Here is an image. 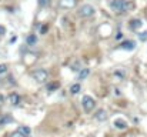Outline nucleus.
Here are the masks:
<instances>
[{
    "mask_svg": "<svg viewBox=\"0 0 147 137\" xmlns=\"http://www.w3.org/2000/svg\"><path fill=\"white\" fill-rule=\"evenodd\" d=\"M110 7L116 13H124V11H129V10L134 9V3L129 1V0H111Z\"/></svg>",
    "mask_w": 147,
    "mask_h": 137,
    "instance_id": "1",
    "label": "nucleus"
},
{
    "mask_svg": "<svg viewBox=\"0 0 147 137\" xmlns=\"http://www.w3.org/2000/svg\"><path fill=\"white\" fill-rule=\"evenodd\" d=\"M82 106H83V109H84L87 113H90V111L94 109L96 101H94V99H93V97H90V96H84V97H83V100H82Z\"/></svg>",
    "mask_w": 147,
    "mask_h": 137,
    "instance_id": "2",
    "label": "nucleus"
},
{
    "mask_svg": "<svg viewBox=\"0 0 147 137\" xmlns=\"http://www.w3.org/2000/svg\"><path fill=\"white\" fill-rule=\"evenodd\" d=\"M94 7L93 6H90V4H83L82 7H80V10H79V16L80 17H90V16H93L94 14Z\"/></svg>",
    "mask_w": 147,
    "mask_h": 137,
    "instance_id": "3",
    "label": "nucleus"
},
{
    "mask_svg": "<svg viewBox=\"0 0 147 137\" xmlns=\"http://www.w3.org/2000/svg\"><path fill=\"white\" fill-rule=\"evenodd\" d=\"M33 79L36 82H39V83H43V82H46L49 79V73L46 70H43V69H39V70H36L33 73Z\"/></svg>",
    "mask_w": 147,
    "mask_h": 137,
    "instance_id": "4",
    "label": "nucleus"
},
{
    "mask_svg": "<svg viewBox=\"0 0 147 137\" xmlns=\"http://www.w3.org/2000/svg\"><path fill=\"white\" fill-rule=\"evenodd\" d=\"M120 49L131 51V50H134V49H136V43H134L133 40H126V42H123V43L120 45Z\"/></svg>",
    "mask_w": 147,
    "mask_h": 137,
    "instance_id": "5",
    "label": "nucleus"
},
{
    "mask_svg": "<svg viewBox=\"0 0 147 137\" xmlns=\"http://www.w3.org/2000/svg\"><path fill=\"white\" fill-rule=\"evenodd\" d=\"M76 4H77V0H60L59 1V6L60 7H66V9L74 7Z\"/></svg>",
    "mask_w": 147,
    "mask_h": 137,
    "instance_id": "6",
    "label": "nucleus"
},
{
    "mask_svg": "<svg viewBox=\"0 0 147 137\" xmlns=\"http://www.w3.org/2000/svg\"><path fill=\"white\" fill-rule=\"evenodd\" d=\"M130 29L131 30H139L142 26H143V22L140 20V19H133V20H130Z\"/></svg>",
    "mask_w": 147,
    "mask_h": 137,
    "instance_id": "7",
    "label": "nucleus"
},
{
    "mask_svg": "<svg viewBox=\"0 0 147 137\" xmlns=\"http://www.w3.org/2000/svg\"><path fill=\"white\" fill-rule=\"evenodd\" d=\"M114 127L119 129V130H124V129H127V121L123 120V119H116L114 120Z\"/></svg>",
    "mask_w": 147,
    "mask_h": 137,
    "instance_id": "8",
    "label": "nucleus"
},
{
    "mask_svg": "<svg viewBox=\"0 0 147 137\" xmlns=\"http://www.w3.org/2000/svg\"><path fill=\"white\" fill-rule=\"evenodd\" d=\"M94 117L97 119L98 121H104L107 119V111L104 109H100V110H97V113L94 114Z\"/></svg>",
    "mask_w": 147,
    "mask_h": 137,
    "instance_id": "9",
    "label": "nucleus"
},
{
    "mask_svg": "<svg viewBox=\"0 0 147 137\" xmlns=\"http://www.w3.org/2000/svg\"><path fill=\"white\" fill-rule=\"evenodd\" d=\"M9 101H10V104L17 106V104L20 103V97H19V94H17V93H11V94L9 96Z\"/></svg>",
    "mask_w": 147,
    "mask_h": 137,
    "instance_id": "10",
    "label": "nucleus"
},
{
    "mask_svg": "<svg viewBox=\"0 0 147 137\" xmlns=\"http://www.w3.org/2000/svg\"><path fill=\"white\" fill-rule=\"evenodd\" d=\"M59 87H60V83L59 82H50V83L46 84V90L47 91H56Z\"/></svg>",
    "mask_w": 147,
    "mask_h": 137,
    "instance_id": "11",
    "label": "nucleus"
},
{
    "mask_svg": "<svg viewBox=\"0 0 147 137\" xmlns=\"http://www.w3.org/2000/svg\"><path fill=\"white\" fill-rule=\"evenodd\" d=\"M26 42H27L29 46H36V43H37V36L36 34H29L27 39H26Z\"/></svg>",
    "mask_w": 147,
    "mask_h": 137,
    "instance_id": "12",
    "label": "nucleus"
},
{
    "mask_svg": "<svg viewBox=\"0 0 147 137\" xmlns=\"http://www.w3.org/2000/svg\"><path fill=\"white\" fill-rule=\"evenodd\" d=\"M17 132H20L23 136H26V137H29L30 136V133H32V130H30L27 126H20V127L17 129Z\"/></svg>",
    "mask_w": 147,
    "mask_h": 137,
    "instance_id": "13",
    "label": "nucleus"
},
{
    "mask_svg": "<svg viewBox=\"0 0 147 137\" xmlns=\"http://www.w3.org/2000/svg\"><path fill=\"white\" fill-rule=\"evenodd\" d=\"M89 73H90V70H89V69H83V70H82V72L79 73L77 79H79V80H84V79H86V77L89 76Z\"/></svg>",
    "mask_w": 147,
    "mask_h": 137,
    "instance_id": "14",
    "label": "nucleus"
},
{
    "mask_svg": "<svg viewBox=\"0 0 147 137\" xmlns=\"http://www.w3.org/2000/svg\"><path fill=\"white\" fill-rule=\"evenodd\" d=\"M80 90H82V87H80V84H79V83H76V84H71V86H70V93H71V94H77Z\"/></svg>",
    "mask_w": 147,
    "mask_h": 137,
    "instance_id": "15",
    "label": "nucleus"
},
{
    "mask_svg": "<svg viewBox=\"0 0 147 137\" xmlns=\"http://www.w3.org/2000/svg\"><path fill=\"white\" fill-rule=\"evenodd\" d=\"M13 121V117H10L9 114H6L1 120H0V126H3V124H6V123H11Z\"/></svg>",
    "mask_w": 147,
    "mask_h": 137,
    "instance_id": "16",
    "label": "nucleus"
},
{
    "mask_svg": "<svg viewBox=\"0 0 147 137\" xmlns=\"http://www.w3.org/2000/svg\"><path fill=\"white\" fill-rule=\"evenodd\" d=\"M49 32V24L46 23V24H43L42 27H40V34H46Z\"/></svg>",
    "mask_w": 147,
    "mask_h": 137,
    "instance_id": "17",
    "label": "nucleus"
},
{
    "mask_svg": "<svg viewBox=\"0 0 147 137\" xmlns=\"http://www.w3.org/2000/svg\"><path fill=\"white\" fill-rule=\"evenodd\" d=\"M139 39H140L142 42H146L147 40V32H142V33L139 34Z\"/></svg>",
    "mask_w": 147,
    "mask_h": 137,
    "instance_id": "18",
    "label": "nucleus"
},
{
    "mask_svg": "<svg viewBox=\"0 0 147 137\" xmlns=\"http://www.w3.org/2000/svg\"><path fill=\"white\" fill-rule=\"evenodd\" d=\"M6 72H7V66L6 64H0V74H3Z\"/></svg>",
    "mask_w": 147,
    "mask_h": 137,
    "instance_id": "19",
    "label": "nucleus"
},
{
    "mask_svg": "<svg viewBox=\"0 0 147 137\" xmlns=\"http://www.w3.org/2000/svg\"><path fill=\"white\" fill-rule=\"evenodd\" d=\"M11 137H26V136H23L20 132H16V133H13V134H11Z\"/></svg>",
    "mask_w": 147,
    "mask_h": 137,
    "instance_id": "20",
    "label": "nucleus"
},
{
    "mask_svg": "<svg viewBox=\"0 0 147 137\" xmlns=\"http://www.w3.org/2000/svg\"><path fill=\"white\" fill-rule=\"evenodd\" d=\"M6 33V27L4 26H0V36H3Z\"/></svg>",
    "mask_w": 147,
    "mask_h": 137,
    "instance_id": "21",
    "label": "nucleus"
},
{
    "mask_svg": "<svg viewBox=\"0 0 147 137\" xmlns=\"http://www.w3.org/2000/svg\"><path fill=\"white\" fill-rule=\"evenodd\" d=\"M3 103H4V96H3V94L0 93V106H1Z\"/></svg>",
    "mask_w": 147,
    "mask_h": 137,
    "instance_id": "22",
    "label": "nucleus"
},
{
    "mask_svg": "<svg viewBox=\"0 0 147 137\" xmlns=\"http://www.w3.org/2000/svg\"><path fill=\"white\" fill-rule=\"evenodd\" d=\"M40 4H42V6H46V4H49V0H42Z\"/></svg>",
    "mask_w": 147,
    "mask_h": 137,
    "instance_id": "23",
    "label": "nucleus"
},
{
    "mask_svg": "<svg viewBox=\"0 0 147 137\" xmlns=\"http://www.w3.org/2000/svg\"><path fill=\"white\" fill-rule=\"evenodd\" d=\"M121 37H123V34H121V33H117V34H116V39H117V40H120Z\"/></svg>",
    "mask_w": 147,
    "mask_h": 137,
    "instance_id": "24",
    "label": "nucleus"
}]
</instances>
